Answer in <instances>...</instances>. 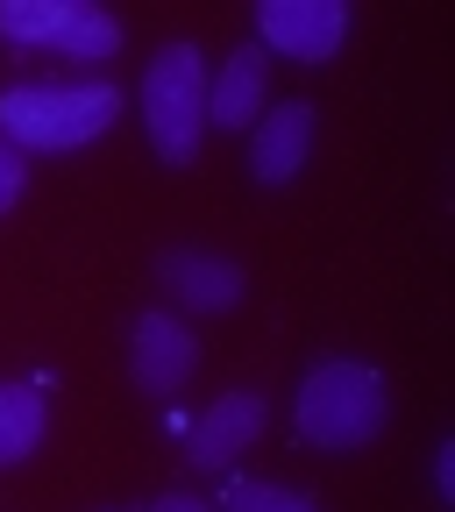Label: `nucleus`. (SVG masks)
<instances>
[{"label":"nucleus","instance_id":"obj_12","mask_svg":"<svg viewBox=\"0 0 455 512\" xmlns=\"http://www.w3.org/2000/svg\"><path fill=\"white\" fill-rule=\"evenodd\" d=\"M221 512H313V498L285 491V484H256V477H228Z\"/></svg>","mask_w":455,"mask_h":512},{"label":"nucleus","instance_id":"obj_4","mask_svg":"<svg viewBox=\"0 0 455 512\" xmlns=\"http://www.w3.org/2000/svg\"><path fill=\"white\" fill-rule=\"evenodd\" d=\"M0 36L22 50H64V57H114L121 22L93 0H0Z\"/></svg>","mask_w":455,"mask_h":512},{"label":"nucleus","instance_id":"obj_1","mask_svg":"<svg viewBox=\"0 0 455 512\" xmlns=\"http://www.w3.org/2000/svg\"><path fill=\"white\" fill-rule=\"evenodd\" d=\"M121 121V86L72 79V86H8L0 93V143L8 150H79Z\"/></svg>","mask_w":455,"mask_h":512},{"label":"nucleus","instance_id":"obj_5","mask_svg":"<svg viewBox=\"0 0 455 512\" xmlns=\"http://www.w3.org/2000/svg\"><path fill=\"white\" fill-rule=\"evenodd\" d=\"M349 22L356 15L342 0H264V8H256V43L285 50L299 64H328L349 43Z\"/></svg>","mask_w":455,"mask_h":512},{"label":"nucleus","instance_id":"obj_9","mask_svg":"<svg viewBox=\"0 0 455 512\" xmlns=\"http://www.w3.org/2000/svg\"><path fill=\"white\" fill-rule=\"evenodd\" d=\"M306 150H313V107H306V100L271 107L264 121H256V143H249L256 185H292L299 164H306Z\"/></svg>","mask_w":455,"mask_h":512},{"label":"nucleus","instance_id":"obj_14","mask_svg":"<svg viewBox=\"0 0 455 512\" xmlns=\"http://www.w3.org/2000/svg\"><path fill=\"white\" fill-rule=\"evenodd\" d=\"M150 512H214L207 498H192V491H171V498H157Z\"/></svg>","mask_w":455,"mask_h":512},{"label":"nucleus","instance_id":"obj_11","mask_svg":"<svg viewBox=\"0 0 455 512\" xmlns=\"http://www.w3.org/2000/svg\"><path fill=\"white\" fill-rule=\"evenodd\" d=\"M36 441H43V392H29V384H0V470L22 463Z\"/></svg>","mask_w":455,"mask_h":512},{"label":"nucleus","instance_id":"obj_10","mask_svg":"<svg viewBox=\"0 0 455 512\" xmlns=\"http://www.w3.org/2000/svg\"><path fill=\"white\" fill-rule=\"evenodd\" d=\"M157 278L185 299V306H200V313H228L242 306V264H228V256H200V249H164L157 256Z\"/></svg>","mask_w":455,"mask_h":512},{"label":"nucleus","instance_id":"obj_2","mask_svg":"<svg viewBox=\"0 0 455 512\" xmlns=\"http://www.w3.org/2000/svg\"><path fill=\"white\" fill-rule=\"evenodd\" d=\"M292 420L313 448H363L384 434V377L370 363H320L299 384Z\"/></svg>","mask_w":455,"mask_h":512},{"label":"nucleus","instance_id":"obj_3","mask_svg":"<svg viewBox=\"0 0 455 512\" xmlns=\"http://www.w3.org/2000/svg\"><path fill=\"white\" fill-rule=\"evenodd\" d=\"M143 121L164 164H192L207 136V57L192 43H164L143 72Z\"/></svg>","mask_w":455,"mask_h":512},{"label":"nucleus","instance_id":"obj_13","mask_svg":"<svg viewBox=\"0 0 455 512\" xmlns=\"http://www.w3.org/2000/svg\"><path fill=\"white\" fill-rule=\"evenodd\" d=\"M22 185H29V164H22V150H8V143H0V214H8V207L22 200Z\"/></svg>","mask_w":455,"mask_h":512},{"label":"nucleus","instance_id":"obj_7","mask_svg":"<svg viewBox=\"0 0 455 512\" xmlns=\"http://www.w3.org/2000/svg\"><path fill=\"white\" fill-rule=\"evenodd\" d=\"M256 434H264V399H256V392H221L200 413V427L185 434V463L192 470H228Z\"/></svg>","mask_w":455,"mask_h":512},{"label":"nucleus","instance_id":"obj_8","mask_svg":"<svg viewBox=\"0 0 455 512\" xmlns=\"http://www.w3.org/2000/svg\"><path fill=\"white\" fill-rule=\"evenodd\" d=\"M264 93H271V50L264 43L228 50V64L207 79V128H256Z\"/></svg>","mask_w":455,"mask_h":512},{"label":"nucleus","instance_id":"obj_6","mask_svg":"<svg viewBox=\"0 0 455 512\" xmlns=\"http://www.w3.org/2000/svg\"><path fill=\"white\" fill-rule=\"evenodd\" d=\"M128 370H136V384L150 399H171V392H185V377L200 370V342H192V328L178 313H143L136 320V349H128Z\"/></svg>","mask_w":455,"mask_h":512}]
</instances>
